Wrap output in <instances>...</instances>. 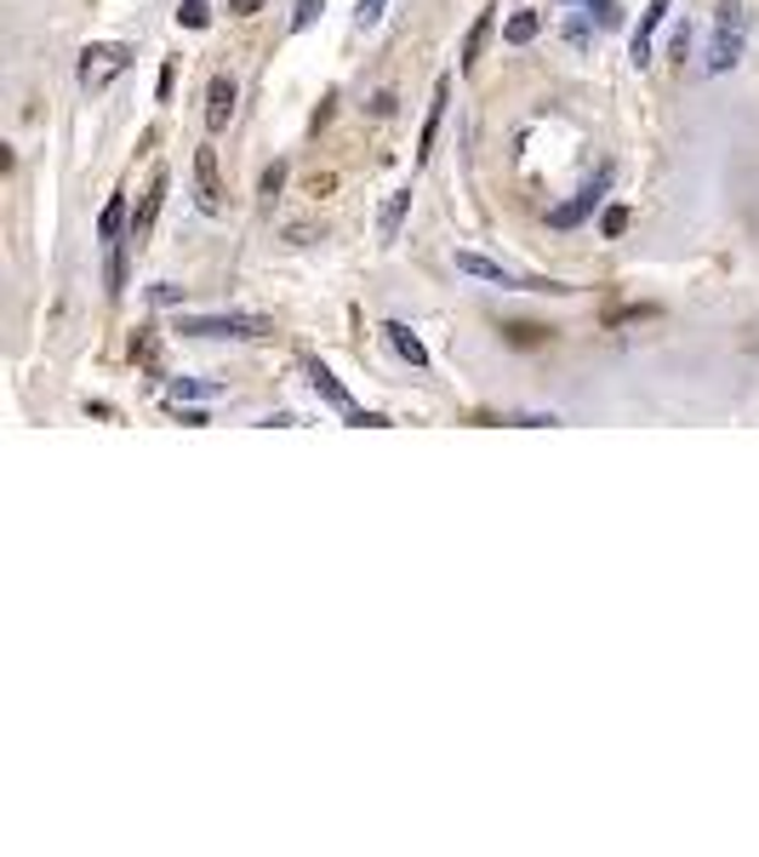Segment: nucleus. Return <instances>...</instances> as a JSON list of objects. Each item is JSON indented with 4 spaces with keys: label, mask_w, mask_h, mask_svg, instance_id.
Masks as SVG:
<instances>
[{
    "label": "nucleus",
    "mask_w": 759,
    "mask_h": 857,
    "mask_svg": "<svg viewBox=\"0 0 759 857\" xmlns=\"http://www.w3.org/2000/svg\"><path fill=\"white\" fill-rule=\"evenodd\" d=\"M177 332L183 338H269L274 326L263 315H183Z\"/></svg>",
    "instance_id": "f257e3e1"
},
{
    "label": "nucleus",
    "mask_w": 759,
    "mask_h": 857,
    "mask_svg": "<svg viewBox=\"0 0 759 857\" xmlns=\"http://www.w3.org/2000/svg\"><path fill=\"white\" fill-rule=\"evenodd\" d=\"M743 58V0H720V30L708 46V74H725Z\"/></svg>",
    "instance_id": "f03ea898"
},
{
    "label": "nucleus",
    "mask_w": 759,
    "mask_h": 857,
    "mask_svg": "<svg viewBox=\"0 0 759 857\" xmlns=\"http://www.w3.org/2000/svg\"><path fill=\"white\" fill-rule=\"evenodd\" d=\"M126 63H132V46H86L81 52V86L86 92L109 86L115 74H126Z\"/></svg>",
    "instance_id": "7ed1b4c3"
},
{
    "label": "nucleus",
    "mask_w": 759,
    "mask_h": 857,
    "mask_svg": "<svg viewBox=\"0 0 759 857\" xmlns=\"http://www.w3.org/2000/svg\"><path fill=\"white\" fill-rule=\"evenodd\" d=\"M458 269L474 274V281H491V286H525V292H560V286H543V281H531V274H514V269H502L491 258H479V251H458Z\"/></svg>",
    "instance_id": "20e7f679"
},
{
    "label": "nucleus",
    "mask_w": 759,
    "mask_h": 857,
    "mask_svg": "<svg viewBox=\"0 0 759 857\" xmlns=\"http://www.w3.org/2000/svg\"><path fill=\"white\" fill-rule=\"evenodd\" d=\"M235 104H240V86L229 81V74H212V86H206V132H229Z\"/></svg>",
    "instance_id": "39448f33"
},
{
    "label": "nucleus",
    "mask_w": 759,
    "mask_h": 857,
    "mask_svg": "<svg viewBox=\"0 0 759 857\" xmlns=\"http://www.w3.org/2000/svg\"><path fill=\"white\" fill-rule=\"evenodd\" d=\"M194 200L200 212H223V184H217V149H194Z\"/></svg>",
    "instance_id": "423d86ee"
},
{
    "label": "nucleus",
    "mask_w": 759,
    "mask_h": 857,
    "mask_svg": "<svg viewBox=\"0 0 759 857\" xmlns=\"http://www.w3.org/2000/svg\"><path fill=\"white\" fill-rule=\"evenodd\" d=\"M600 195H605V178H600V184H589L577 200H566V207H554V212H548V223H554V230H571V223H583V218L600 207Z\"/></svg>",
    "instance_id": "0eeeda50"
},
{
    "label": "nucleus",
    "mask_w": 759,
    "mask_h": 857,
    "mask_svg": "<svg viewBox=\"0 0 759 857\" xmlns=\"http://www.w3.org/2000/svg\"><path fill=\"white\" fill-rule=\"evenodd\" d=\"M446 104H451V81L435 86V104H428V120H423V138H417V161L435 155V138H440V120H446Z\"/></svg>",
    "instance_id": "6e6552de"
},
{
    "label": "nucleus",
    "mask_w": 759,
    "mask_h": 857,
    "mask_svg": "<svg viewBox=\"0 0 759 857\" xmlns=\"http://www.w3.org/2000/svg\"><path fill=\"white\" fill-rule=\"evenodd\" d=\"M383 332H389V343H394V355H400V361H412L417 372L428 366V349H423V338L412 332V326H406V320H389V326H383Z\"/></svg>",
    "instance_id": "1a4fd4ad"
},
{
    "label": "nucleus",
    "mask_w": 759,
    "mask_h": 857,
    "mask_svg": "<svg viewBox=\"0 0 759 857\" xmlns=\"http://www.w3.org/2000/svg\"><path fill=\"white\" fill-rule=\"evenodd\" d=\"M674 0H651V7L640 12V30H635V63H651V35H656V23L668 17Z\"/></svg>",
    "instance_id": "9d476101"
},
{
    "label": "nucleus",
    "mask_w": 759,
    "mask_h": 857,
    "mask_svg": "<svg viewBox=\"0 0 759 857\" xmlns=\"http://www.w3.org/2000/svg\"><path fill=\"white\" fill-rule=\"evenodd\" d=\"M309 384H315V395H320V400H332V407H337L343 418H348V412H360V407H354V400H348V389H343V384H337V377L325 372L320 361L309 366Z\"/></svg>",
    "instance_id": "9b49d317"
},
{
    "label": "nucleus",
    "mask_w": 759,
    "mask_h": 857,
    "mask_svg": "<svg viewBox=\"0 0 759 857\" xmlns=\"http://www.w3.org/2000/svg\"><path fill=\"white\" fill-rule=\"evenodd\" d=\"M161 200H166V172H155V184H149V195H143V207H138V218H132V240L149 235V223L161 218Z\"/></svg>",
    "instance_id": "f8f14e48"
},
{
    "label": "nucleus",
    "mask_w": 759,
    "mask_h": 857,
    "mask_svg": "<svg viewBox=\"0 0 759 857\" xmlns=\"http://www.w3.org/2000/svg\"><path fill=\"white\" fill-rule=\"evenodd\" d=\"M406 212H412V189H400V195H389V207H383V218H377V235H383V240H394V235H400V223H406Z\"/></svg>",
    "instance_id": "ddd939ff"
},
{
    "label": "nucleus",
    "mask_w": 759,
    "mask_h": 857,
    "mask_svg": "<svg viewBox=\"0 0 759 857\" xmlns=\"http://www.w3.org/2000/svg\"><path fill=\"white\" fill-rule=\"evenodd\" d=\"M120 230H126V195H109V207H104V218H97V240H109V246H120Z\"/></svg>",
    "instance_id": "4468645a"
},
{
    "label": "nucleus",
    "mask_w": 759,
    "mask_h": 857,
    "mask_svg": "<svg viewBox=\"0 0 759 857\" xmlns=\"http://www.w3.org/2000/svg\"><path fill=\"white\" fill-rule=\"evenodd\" d=\"M537 30H543L537 12H514L509 23H502V40H509V46H525V40H537Z\"/></svg>",
    "instance_id": "2eb2a0df"
},
{
    "label": "nucleus",
    "mask_w": 759,
    "mask_h": 857,
    "mask_svg": "<svg viewBox=\"0 0 759 857\" xmlns=\"http://www.w3.org/2000/svg\"><path fill=\"white\" fill-rule=\"evenodd\" d=\"M486 35H491V12H479L474 30H469V40H463V69L479 63V52H486Z\"/></svg>",
    "instance_id": "dca6fc26"
},
{
    "label": "nucleus",
    "mask_w": 759,
    "mask_h": 857,
    "mask_svg": "<svg viewBox=\"0 0 759 857\" xmlns=\"http://www.w3.org/2000/svg\"><path fill=\"white\" fill-rule=\"evenodd\" d=\"M583 17L594 23V30H622V7H617V0H589Z\"/></svg>",
    "instance_id": "f3484780"
},
{
    "label": "nucleus",
    "mask_w": 759,
    "mask_h": 857,
    "mask_svg": "<svg viewBox=\"0 0 759 857\" xmlns=\"http://www.w3.org/2000/svg\"><path fill=\"white\" fill-rule=\"evenodd\" d=\"M177 23H183V30H206V23H212V0H183V7H177Z\"/></svg>",
    "instance_id": "a211bd4d"
},
{
    "label": "nucleus",
    "mask_w": 759,
    "mask_h": 857,
    "mask_svg": "<svg viewBox=\"0 0 759 857\" xmlns=\"http://www.w3.org/2000/svg\"><path fill=\"white\" fill-rule=\"evenodd\" d=\"M166 395H171V400H212L217 389H212V384H194V377H177Z\"/></svg>",
    "instance_id": "6ab92c4d"
},
{
    "label": "nucleus",
    "mask_w": 759,
    "mask_h": 857,
    "mask_svg": "<svg viewBox=\"0 0 759 857\" xmlns=\"http://www.w3.org/2000/svg\"><path fill=\"white\" fill-rule=\"evenodd\" d=\"M628 218H635V212H628V207H612V212L600 218V235H605V240H617V235L628 230Z\"/></svg>",
    "instance_id": "aec40b11"
},
{
    "label": "nucleus",
    "mask_w": 759,
    "mask_h": 857,
    "mask_svg": "<svg viewBox=\"0 0 759 857\" xmlns=\"http://www.w3.org/2000/svg\"><path fill=\"white\" fill-rule=\"evenodd\" d=\"M320 7H325V0H297V12H292V35L309 30V23L320 17Z\"/></svg>",
    "instance_id": "412c9836"
},
{
    "label": "nucleus",
    "mask_w": 759,
    "mask_h": 857,
    "mask_svg": "<svg viewBox=\"0 0 759 857\" xmlns=\"http://www.w3.org/2000/svg\"><path fill=\"white\" fill-rule=\"evenodd\" d=\"M383 7H389V0H360V7H354V23H360V30H371V23L383 17Z\"/></svg>",
    "instance_id": "4be33fe9"
}]
</instances>
